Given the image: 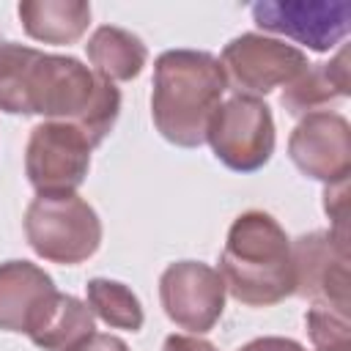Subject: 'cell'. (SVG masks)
Here are the masks:
<instances>
[{
    "label": "cell",
    "mask_w": 351,
    "mask_h": 351,
    "mask_svg": "<svg viewBox=\"0 0 351 351\" xmlns=\"http://www.w3.org/2000/svg\"><path fill=\"white\" fill-rule=\"evenodd\" d=\"M74 351H129V346L115 337V335H101V332H93L85 343H80Z\"/></svg>",
    "instance_id": "cell-21"
},
{
    "label": "cell",
    "mask_w": 351,
    "mask_h": 351,
    "mask_svg": "<svg viewBox=\"0 0 351 351\" xmlns=\"http://www.w3.org/2000/svg\"><path fill=\"white\" fill-rule=\"evenodd\" d=\"M85 52H88V60L93 63L96 74L110 82L134 80L148 60L145 44L132 30H123L115 25L96 27L85 44Z\"/></svg>",
    "instance_id": "cell-16"
},
{
    "label": "cell",
    "mask_w": 351,
    "mask_h": 351,
    "mask_svg": "<svg viewBox=\"0 0 351 351\" xmlns=\"http://www.w3.org/2000/svg\"><path fill=\"white\" fill-rule=\"evenodd\" d=\"M252 19L269 33H282L315 52H329L340 44L351 25L348 0H261L252 5Z\"/></svg>",
    "instance_id": "cell-8"
},
{
    "label": "cell",
    "mask_w": 351,
    "mask_h": 351,
    "mask_svg": "<svg viewBox=\"0 0 351 351\" xmlns=\"http://www.w3.org/2000/svg\"><path fill=\"white\" fill-rule=\"evenodd\" d=\"M159 299L176 326L203 335L219 321L225 310V282L208 263L178 261L162 271Z\"/></svg>",
    "instance_id": "cell-9"
},
{
    "label": "cell",
    "mask_w": 351,
    "mask_h": 351,
    "mask_svg": "<svg viewBox=\"0 0 351 351\" xmlns=\"http://www.w3.org/2000/svg\"><path fill=\"white\" fill-rule=\"evenodd\" d=\"M93 335V313L71 293H52L27 329V337L44 351H74Z\"/></svg>",
    "instance_id": "cell-13"
},
{
    "label": "cell",
    "mask_w": 351,
    "mask_h": 351,
    "mask_svg": "<svg viewBox=\"0 0 351 351\" xmlns=\"http://www.w3.org/2000/svg\"><path fill=\"white\" fill-rule=\"evenodd\" d=\"M90 140L63 121H44L30 129L25 173L38 195L74 192L90 167Z\"/></svg>",
    "instance_id": "cell-6"
},
{
    "label": "cell",
    "mask_w": 351,
    "mask_h": 351,
    "mask_svg": "<svg viewBox=\"0 0 351 351\" xmlns=\"http://www.w3.org/2000/svg\"><path fill=\"white\" fill-rule=\"evenodd\" d=\"M206 140L214 156L239 173L263 167L274 154V118L266 101L236 93L217 107L208 121Z\"/></svg>",
    "instance_id": "cell-5"
},
{
    "label": "cell",
    "mask_w": 351,
    "mask_h": 351,
    "mask_svg": "<svg viewBox=\"0 0 351 351\" xmlns=\"http://www.w3.org/2000/svg\"><path fill=\"white\" fill-rule=\"evenodd\" d=\"M304 324L315 351H351L348 313H340L326 304H313L304 315Z\"/></svg>",
    "instance_id": "cell-18"
},
{
    "label": "cell",
    "mask_w": 351,
    "mask_h": 351,
    "mask_svg": "<svg viewBox=\"0 0 351 351\" xmlns=\"http://www.w3.org/2000/svg\"><path fill=\"white\" fill-rule=\"evenodd\" d=\"M219 66L239 93L258 99L280 85H291L307 69V55L280 38L241 33L225 44Z\"/></svg>",
    "instance_id": "cell-7"
},
{
    "label": "cell",
    "mask_w": 351,
    "mask_h": 351,
    "mask_svg": "<svg viewBox=\"0 0 351 351\" xmlns=\"http://www.w3.org/2000/svg\"><path fill=\"white\" fill-rule=\"evenodd\" d=\"M351 93L348 49L343 47L329 63H307V69L282 90L280 104L291 115H310V110L326 107L329 101Z\"/></svg>",
    "instance_id": "cell-14"
},
{
    "label": "cell",
    "mask_w": 351,
    "mask_h": 351,
    "mask_svg": "<svg viewBox=\"0 0 351 351\" xmlns=\"http://www.w3.org/2000/svg\"><path fill=\"white\" fill-rule=\"evenodd\" d=\"M16 11L25 33L44 44H74L90 25V5L82 0H25Z\"/></svg>",
    "instance_id": "cell-15"
},
{
    "label": "cell",
    "mask_w": 351,
    "mask_h": 351,
    "mask_svg": "<svg viewBox=\"0 0 351 351\" xmlns=\"http://www.w3.org/2000/svg\"><path fill=\"white\" fill-rule=\"evenodd\" d=\"M25 236L44 261L74 266L99 250L101 222L77 192L38 195L25 211Z\"/></svg>",
    "instance_id": "cell-4"
},
{
    "label": "cell",
    "mask_w": 351,
    "mask_h": 351,
    "mask_svg": "<svg viewBox=\"0 0 351 351\" xmlns=\"http://www.w3.org/2000/svg\"><path fill=\"white\" fill-rule=\"evenodd\" d=\"M291 162L310 178L329 184L351 176V126L337 112L304 115L288 140Z\"/></svg>",
    "instance_id": "cell-11"
},
{
    "label": "cell",
    "mask_w": 351,
    "mask_h": 351,
    "mask_svg": "<svg viewBox=\"0 0 351 351\" xmlns=\"http://www.w3.org/2000/svg\"><path fill=\"white\" fill-rule=\"evenodd\" d=\"M225 291L247 307H271L293 293L291 239L266 211H244L228 230L219 255Z\"/></svg>",
    "instance_id": "cell-3"
},
{
    "label": "cell",
    "mask_w": 351,
    "mask_h": 351,
    "mask_svg": "<svg viewBox=\"0 0 351 351\" xmlns=\"http://www.w3.org/2000/svg\"><path fill=\"white\" fill-rule=\"evenodd\" d=\"M291 255L293 293L348 313V239L332 230H313L291 244Z\"/></svg>",
    "instance_id": "cell-10"
},
{
    "label": "cell",
    "mask_w": 351,
    "mask_h": 351,
    "mask_svg": "<svg viewBox=\"0 0 351 351\" xmlns=\"http://www.w3.org/2000/svg\"><path fill=\"white\" fill-rule=\"evenodd\" d=\"M162 351H217V346L197 335H170L165 337Z\"/></svg>",
    "instance_id": "cell-19"
},
{
    "label": "cell",
    "mask_w": 351,
    "mask_h": 351,
    "mask_svg": "<svg viewBox=\"0 0 351 351\" xmlns=\"http://www.w3.org/2000/svg\"><path fill=\"white\" fill-rule=\"evenodd\" d=\"M14 47H16L14 41H8V38H3V36H0V71H3L5 66H8V60H11V52H14Z\"/></svg>",
    "instance_id": "cell-22"
},
{
    "label": "cell",
    "mask_w": 351,
    "mask_h": 351,
    "mask_svg": "<svg viewBox=\"0 0 351 351\" xmlns=\"http://www.w3.org/2000/svg\"><path fill=\"white\" fill-rule=\"evenodd\" d=\"M228 90L225 71L211 52L167 49L154 63L151 115L159 134L181 148L206 143V129L222 93Z\"/></svg>",
    "instance_id": "cell-2"
},
{
    "label": "cell",
    "mask_w": 351,
    "mask_h": 351,
    "mask_svg": "<svg viewBox=\"0 0 351 351\" xmlns=\"http://www.w3.org/2000/svg\"><path fill=\"white\" fill-rule=\"evenodd\" d=\"M0 110L74 123L96 148L118 121L121 93L71 55L16 44L0 71Z\"/></svg>",
    "instance_id": "cell-1"
},
{
    "label": "cell",
    "mask_w": 351,
    "mask_h": 351,
    "mask_svg": "<svg viewBox=\"0 0 351 351\" xmlns=\"http://www.w3.org/2000/svg\"><path fill=\"white\" fill-rule=\"evenodd\" d=\"M55 293L52 277L30 261L0 263V329L25 332Z\"/></svg>",
    "instance_id": "cell-12"
},
{
    "label": "cell",
    "mask_w": 351,
    "mask_h": 351,
    "mask_svg": "<svg viewBox=\"0 0 351 351\" xmlns=\"http://www.w3.org/2000/svg\"><path fill=\"white\" fill-rule=\"evenodd\" d=\"M239 351H304V346L291 337H255Z\"/></svg>",
    "instance_id": "cell-20"
},
{
    "label": "cell",
    "mask_w": 351,
    "mask_h": 351,
    "mask_svg": "<svg viewBox=\"0 0 351 351\" xmlns=\"http://www.w3.org/2000/svg\"><path fill=\"white\" fill-rule=\"evenodd\" d=\"M85 291H88V307H90V313L99 315L107 326H112V329H129V332H137L143 326L140 299L123 282L96 277V280H90L85 285Z\"/></svg>",
    "instance_id": "cell-17"
}]
</instances>
